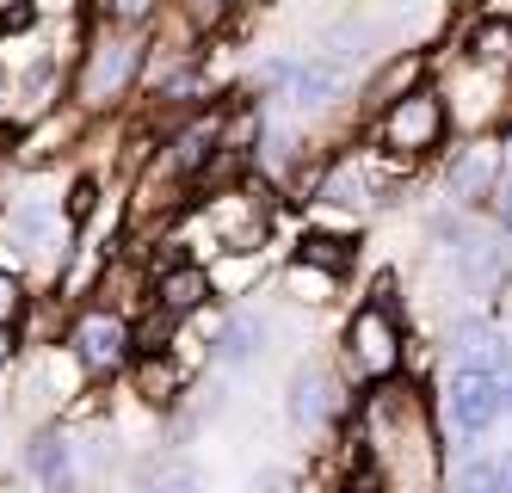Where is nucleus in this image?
Here are the masks:
<instances>
[{"label": "nucleus", "instance_id": "2", "mask_svg": "<svg viewBox=\"0 0 512 493\" xmlns=\"http://www.w3.org/2000/svg\"><path fill=\"white\" fill-rule=\"evenodd\" d=\"M346 352H352V370L371 376V383L395 376V364H401V321H395V309H389L383 296L364 302V309L352 315V327H346Z\"/></svg>", "mask_w": 512, "mask_h": 493}, {"label": "nucleus", "instance_id": "6", "mask_svg": "<svg viewBox=\"0 0 512 493\" xmlns=\"http://www.w3.org/2000/svg\"><path fill=\"white\" fill-rule=\"evenodd\" d=\"M75 358L87 370H118L130 358V321L124 315H81L75 321Z\"/></svg>", "mask_w": 512, "mask_h": 493}, {"label": "nucleus", "instance_id": "8", "mask_svg": "<svg viewBox=\"0 0 512 493\" xmlns=\"http://www.w3.org/2000/svg\"><path fill=\"white\" fill-rule=\"evenodd\" d=\"M25 463H31V475H38L50 493H75L81 487L75 444H68L62 432H38V438H31V450H25Z\"/></svg>", "mask_w": 512, "mask_h": 493}, {"label": "nucleus", "instance_id": "16", "mask_svg": "<svg viewBox=\"0 0 512 493\" xmlns=\"http://www.w3.org/2000/svg\"><path fill=\"white\" fill-rule=\"evenodd\" d=\"M149 13H155V0H99V19L118 25V31H124V25H142Z\"/></svg>", "mask_w": 512, "mask_h": 493}, {"label": "nucleus", "instance_id": "1", "mask_svg": "<svg viewBox=\"0 0 512 493\" xmlns=\"http://www.w3.org/2000/svg\"><path fill=\"white\" fill-rule=\"evenodd\" d=\"M506 413V376H488V370H451L445 383V420L457 438H488Z\"/></svg>", "mask_w": 512, "mask_h": 493}, {"label": "nucleus", "instance_id": "24", "mask_svg": "<svg viewBox=\"0 0 512 493\" xmlns=\"http://www.w3.org/2000/svg\"><path fill=\"white\" fill-rule=\"evenodd\" d=\"M500 493H512V450L500 457Z\"/></svg>", "mask_w": 512, "mask_h": 493}, {"label": "nucleus", "instance_id": "3", "mask_svg": "<svg viewBox=\"0 0 512 493\" xmlns=\"http://www.w3.org/2000/svg\"><path fill=\"white\" fill-rule=\"evenodd\" d=\"M445 99L438 93H426V87H414V93H401V99H389V111H383V142L395 148V155H432L438 142H445Z\"/></svg>", "mask_w": 512, "mask_h": 493}, {"label": "nucleus", "instance_id": "9", "mask_svg": "<svg viewBox=\"0 0 512 493\" xmlns=\"http://www.w3.org/2000/svg\"><path fill=\"white\" fill-rule=\"evenodd\" d=\"M266 321L260 315H223L216 321V333H210V358L216 364H247V358H260L266 352Z\"/></svg>", "mask_w": 512, "mask_h": 493}, {"label": "nucleus", "instance_id": "7", "mask_svg": "<svg viewBox=\"0 0 512 493\" xmlns=\"http://www.w3.org/2000/svg\"><path fill=\"white\" fill-rule=\"evenodd\" d=\"M457 370L512 376V346H506V333L488 327V321H457Z\"/></svg>", "mask_w": 512, "mask_h": 493}, {"label": "nucleus", "instance_id": "22", "mask_svg": "<svg viewBox=\"0 0 512 493\" xmlns=\"http://www.w3.org/2000/svg\"><path fill=\"white\" fill-rule=\"evenodd\" d=\"M179 7H186V19H192V25H216V19L229 13V0H179Z\"/></svg>", "mask_w": 512, "mask_h": 493}, {"label": "nucleus", "instance_id": "15", "mask_svg": "<svg viewBox=\"0 0 512 493\" xmlns=\"http://www.w3.org/2000/svg\"><path fill=\"white\" fill-rule=\"evenodd\" d=\"M420 68H426V56H408V50H401V56L389 62V74L377 81V93H395V99H401V93H414V74H420Z\"/></svg>", "mask_w": 512, "mask_h": 493}, {"label": "nucleus", "instance_id": "5", "mask_svg": "<svg viewBox=\"0 0 512 493\" xmlns=\"http://www.w3.org/2000/svg\"><path fill=\"white\" fill-rule=\"evenodd\" d=\"M136 62H142V50L130 44V37H112V44H99V50L87 56V81H81V99H87V105H105V99H118V93L136 81Z\"/></svg>", "mask_w": 512, "mask_h": 493}, {"label": "nucleus", "instance_id": "11", "mask_svg": "<svg viewBox=\"0 0 512 493\" xmlns=\"http://www.w3.org/2000/svg\"><path fill=\"white\" fill-rule=\"evenodd\" d=\"M210 296V272L204 265H173V272H161V315H192L198 302Z\"/></svg>", "mask_w": 512, "mask_h": 493}, {"label": "nucleus", "instance_id": "12", "mask_svg": "<svg viewBox=\"0 0 512 493\" xmlns=\"http://www.w3.org/2000/svg\"><path fill=\"white\" fill-rule=\"evenodd\" d=\"M469 62L488 74H512V19H482L469 31Z\"/></svg>", "mask_w": 512, "mask_h": 493}, {"label": "nucleus", "instance_id": "17", "mask_svg": "<svg viewBox=\"0 0 512 493\" xmlns=\"http://www.w3.org/2000/svg\"><path fill=\"white\" fill-rule=\"evenodd\" d=\"M346 241H327V235H303V259H315V272H340L346 265V253H340Z\"/></svg>", "mask_w": 512, "mask_h": 493}, {"label": "nucleus", "instance_id": "20", "mask_svg": "<svg viewBox=\"0 0 512 493\" xmlns=\"http://www.w3.org/2000/svg\"><path fill=\"white\" fill-rule=\"evenodd\" d=\"M25 309V296H19V278H13V265H0V327H13Z\"/></svg>", "mask_w": 512, "mask_h": 493}, {"label": "nucleus", "instance_id": "23", "mask_svg": "<svg viewBox=\"0 0 512 493\" xmlns=\"http://www.w3.org/2000/svg\"><path fill=\"white\" fill-rule=\"evenodd\" d=\"M247 493H290V469H260L247 481Z\"/></svg>", "mask_w": 512, "mask_h": 493}, {"label": "nucleus", "instance_id": "19", "mask_svg": "<svg viewBox=\"0 0 512 493\" xmlns=\"http://www.w3.org/2000/svg\"><path fill=\"white\" fill-rule=\"evenodd\" d=\"M290 290H303V302H327L334 272H309V265H297V272H290Z\"/></svg>", "mask_w": 512, "mask_h": 493}, {"label": "nucleus", "instance_id": "18", "mask_svg": "<svg viewBox=\"0 0 512 493\" xmlns=\"http://www.w3.org/2000/svg\"><path fill=\"white\" fill-rule=\"evenodd\" d=\"M142 395H149V401H173V383H179V376L167 370V364H155V358H142Z\"/></svg>", "mask_w": 512, "mask_h": 493}, {"label": "nucleus", "instance_id": "26", "mask_svg": "<svg viewBox=\"0 0 512 493\" xmlns=\"http://www.w3.org/2000/svg\"><path fill=\"white\" fill-rule=\"evenodd\" d=\"M0 358H7V333H0Z\"/></svg>", "mask_w": 512, "mask_h": 493}, {"label": "nucleus", "instance_id": "10", "mask_svg": "<svg viewBox=\"0 0 512 493\" xmlns=\"http://www.w3.org/2000/svg\"><path fill=\"white\" fill-rule=\"evenodd\" d=\"M500 148H488V142H475V148H463V155L451 161V198L457 204H475V198H488L494 192V179H500Z\"/></svg>", "mask_w": 512, "mask_h": 493}, {"label": "nucleus", "instance_id": "13", "mask_svg": "<svg viewBox=\"0 0 512 493\" xmlns=\"http://www.w3.org/2000/svg\"><path fill=\"white\" fill-rule=\"evenodd\" d=\"M56 229H62V216H56L50 204H13L7 235H0V241H13V247H44V241H56Z\"/></svg>", "mask_w": 512, "mask_h": 493}, {"label": "nucleus", "instance_id": "25", "mask_svg": "<svg viewBox=\"0 0 512 493\" xmlns=\"http://www.w3.org/2000/svg\"><path fill=\"white\" fill-rule=\"evenodd\" d=\"M506 413H512V376H506Z\"/></svg>", "mask_w": 512, "mask_h": 493}, {"label": "nucleus", "instance_id": "14", "mask_svg": "<svg viewBox=\"0 0 512 493\" xmlns=\"http://www.w3.org/2000/svg\"><path fill=\"white\" fill-rule=\"evenodd\" d=\"M451 493H500V457H475V463H463Z\"/></svg>", "mask_w": 512, "mask_h": 493}, {"label": "nucleus", "instance_id": "4", "mask_svg": "<svg viewBox=\"0 0 512 493\" xmlns=\"http://www.w3.org/2000/svg\"><path fill=\"white\" fill-rule=\"evenodd\" d=\"M284 413H290V426H297V432H321L340 413L334 376H327L321 364H297V370H290V383H284Z\"/></svg>", "mask_w": 512, "mask_h": 493}, {"label": "nucleus", "instance_id": "21", "mask_svg": "<svg viewBox=\"0 0 512 493\" xmlns=\"http://www.w3.org/2000/svg\"><path fill=\"white\" fill-rule=\"evenodd\" d=\"M149 493H204V481H198V469L179 463V469H167L161 481H149Z\"/></svg>", "mask_w": 512, "mask_h": 493}]
</instances>
